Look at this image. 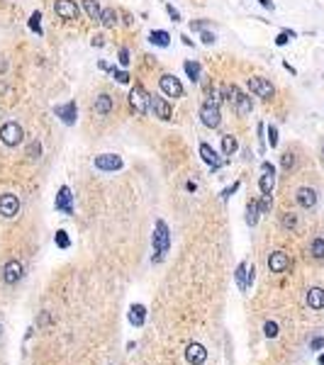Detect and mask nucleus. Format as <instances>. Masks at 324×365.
I'll return each instance as SVG.
<instances>
[{
  "label": "nucleus",
  "instance_id": "nucleus-1",
  "mask_svg": "<svg viewBox=\"0 0 324 365\" xmlns=\"http://www.w3.org/2000/svg\"><path fill=\"white\" fill-rule=\"evenodd\" d=\"M151 246H154V263H159V261H163V256L168 253L171 249V231H168V226L163 219H159L156 222V229H154V234H151Z\"/></svg>",
  "mask_w": 324,
  "mask_h": 365
},
{
  "label": "nucleus",
  "instance_id": "nucleus-2",
  "mask_svg": "<svg viewBox=\"0 0 324 365\" xmlns=\"http://www.w3.org/2000/svg\"><path fill=\"white\" fill-rule=\"evenodd\" d=\"M25 139V132H22V127L17 124V122H5L2 127H0V141L5 144V146H17L20 141Z\"/></svg>",
  "mask_w": 324,
  "mask_h": 365
},
{
  "label": "nucleus",
  "instance_id": "nucleus-3",
  "mask_svg": "<svg viewBox=\"0 0 324 365\" xmlns=\"http://www.w3.org/2000/svg\"><path fill=\"white\" fill-rule=\"evenodd\" d=\"M129 105L134 107L137 114H147L149 107H151V95H147V90L142 85H134L129 90Z\"/></svg>",
  "mask_w": 324,
  "mask_h": 365
},
{
  "label": "nucleus",
  "instance_id": "nucleus-4",
  "mask_svg": "<svg viewBox=\"0 0 324 365\" xmlns=\"http://www.w3.org/2000/svg\"><path fill=\"white\" fill-rule=\"evenodd\" d=\"M200 119H203V124H205L207 129H217V127H219V122H222L219 105H217L215 100H207V103H203V107H200Z\"/></svg>",
  "mask_w": 324,
  "mask_h": 365
},
{
  "label": "nucleus",
  "instance_id": "nucleus-5",
  "mask_svg": "<svg viewBox=\"0 0 324 365\" xmlns=\"http://www.w3.org/2000/svg\"><path fill=\"white\" fill-rule=\"evenodd\" d=\"M159 88H161V93L168 95V98H183V83L178 81L176 76H171V73H163V76L159 78Z\"/></svg>",
  "mask_w": 324,
  "mask_h": 365
},
{
  "label": "nucleus",
  "instance_id": "nucleus-6",
  "mask_svg": "<svg viewBox=\"0 0 324 365\" xmlns=\"http://www.w3.org/2000/svg\"><path fill=\"white\" fill-rule=\"evenodd\" d=\"M93 166L98 170H103V173H112V170H119L124 163H122V158L117 154H100V156H95Z\"/></svg>",
  "mask_w": 324,
  "mask_h": 365
},
{
  "label": "nucleus",
  "instance_id": "nucleus-7",
  "mask_svg": "<svg viewBox=\"0 0 324 365\" xmlns=\"http://www.w3.org/2000/svg\"><path fill=\"white\" fill-rule=\"evenodd\" d=\"M0 214L5 219H12V217L20 214V200H17V195H12V193L0 195Z\"/></svg>",
  "mask_w": 324,
  "mask_h": 365
},
{
  "label": "nucleus",
  "instance_id": "nucleus-8",
  "mask_svg": "<svg viewBox=\"0 0 324 365\" xmlns=\"http://www.w3.org/2000/svg\"><path fill=\"white\" fill-rule=\"evenodd\" d=\"M249 90L256 95V98H264V100H270L273 95H275V88L270 85V81H266V78H249Z\"/></svg>",
  "mask_w": 324,
  "mask_h": 365
},
{
  "label": "nucleus",
  "instance_id": "nucleus-9",
  "mask_svg": "<svg viewBox=\"0 0 324 365\" xmlns=\"http://www.w3.org/2000/svg\"><path fill=\"white\" fill-rule=\"evenodd\" d=\"M54 12L59 15L61 20H78V5L76 0H56L54 2Z\"/></svg>",
  "mask_w": 324,
  "mask_h": 365
},
{
  "label": "nucleus",
  "instance_id": "nucleus-10",
  "mask_svg": "<svg viewBox=\"0 0 324 365\" xmlns=\"http://www.w3.org/2000/svg\"><path fill=\"white\" fill-rule=\"evenodd\" d=\"M151 110H154V117H159L161 122H168V119L173 117V107H171V103H168L166 98H159V95H154V98H151Z\"/></svg>",
  "mask_w": 324,
  "mask_h": 365
},
{
  "label": "nucleus",
  "instance_id": "nucleus-11",
  "mask_svg": "<svg viewBox=\"0 0 324 365\" xmlns=\"http://www.w3.org/2000/svg\"><path fill=\"white\" fill-rule=\"evenodd\" d=\"M54 112H56V117H61V122H63L66 127H73L76 119H78V107H76L73 100H68L66 105H56Z\"/></svg>",
  "mask_w": 324,
  "mask_h": 365
},
{
  "label": "nucleus",
  "instance_id": "nucleus-12",
  "mask_svg": "<svg viewBox=\"0 0 324 365\" xmlns=\"http://www.w3.org/2000/svg\"><path fill=\"white\" fill-rule=\"evenodd\" d=\"M261 170H264V175H261V180H259V188H261L264 195H273V188H275V168H273V163L264 161Z\"/></svg>",
  "mask_w": 324,
  "mask_h": 365
},
{
  "label": "nucleus",
  "instance_id": "nucleus-13",
  "mask_svg": "<svg viewBox=\"0 0 324 365\" xmlns=\"http://www.w3.org/2000/svg\"><path fill=\"white\" fill-rule=\"evenodd\" d=\"M56 212H63V214H73V195H71V188L68 185H61L59 195H56V202H54Z\"/></svg>",
  "mask_w": 324,
  "mask_h": 365
},
{
  "label": "nucleus",
  "instance_id": "nucleus-14",
  "mask_svg": "<svg viewBox=\"0 0 324 365\" xmlns=\"http://www.w3.org/2000/svg\"><path fill=\"white\" fill-rule=\"evenodd\" d=\"M288 265H290V258H288L285 251H273L268 256V268H270V273H285Z\"/></svg>",
  "mask_w": 324,
  "mask_h": 365
},
{
  "label": "nucleus",
  "instance_id": "nucleus-15",
  "mask_svg": "<svg viewBox=\"0 0 324 365\" xmlns=\"http://www.w3.org/2000/svg\"><path fill=\"white\" fill-rule=\"evenodd\" d=\"M185 361L190 365H203L207 361V351L203 343H190L188 348H185Z\"/></svg>",
  "mask_w": 324,
  "mask_h": 365
},
{
  "label": "nucleus",
  "instance_id": "nucleus-16",
  "mask_svg": "<svg viewBox=\"0 0 324 365\" xmlns=\"http://www.w3.org/2000/svg\"><path fill=\"white\" fill-rule=\"evenodd\" d=\"M20 278H22V263L20 261H7L5 268H2V280L7 285H15Z\"/></svg>",
  "mask_w": 324,
  "mask_h": 365
},
{
  "label": "nucleus",
  "instance_id": "nucleus-17",
  "mask_svg": "<svg viewBox=\"0 0 324 365\" xmlns=\"http://www.w3.org/2000/svg\"><path fill=\"white\" fill-rule=\"evenodd\" d=\"M200 158H203V161H205V163H207V166H210L212 170H217L219 166H222V163H224V161H222V158L217 156V151H215V149H212L210 144H205V141L200 144Z\"/></svg>",
  "mask_w": 324,
  "mask_h": 365
},
{
  "label": "nucleus",
  "instance_id": "nucleus-18",
  "mask_svg": "<svg viewBox=\"0 0 324 365\" xmlns=\"http://www.w3.org/2000/svg\"><path fill=\"white\" fill-rule=\"evenodd\" d=\"M295 200H297V205H300V207H305V209H312V207L317 205V193H315L312 188H297Z\"/></svg>",
  "mask_w": 324,
  "mask_h": 365
},
{
  "label": "nucleus",
  "instance_id": "nucleus-19",
  "mask_svg": "<svg viewBox=\"0 0 324 365\" xmlns=\"http://www.w3.org/2000/svg\"><path fill=\"white\" fill-rule=\"evenodd\" d=\"M112 107H115V100H112L108 93L98 95V98H95V103H93V110H95V114H110V112H112Z\"/></svg>",
  "mask_w": 324,
  "mask_h": 365
},
{
  "label": "nucleus",
  "instance_id": "nucleus-20",
  "mask_svg": "<svg viewBox=\"0 0 324 365\" xmlns=\"http://www.w3.org/2000/svg\"><path fill=\"white\" fill-rule=\"evenodd\" d=\"M307 307L317 309V312L324 307V290L322 287H310V290H307Z\"/></svg>",
  "mask_w": 324,
  "mask_h": 365
},
{
  "label": "nucleus",
  "instance_id": "nucleus-21",
  "mask_svg": "<svg viewBox=\"0 0 324 365\" xmlns=\"http://www.w3.org/2000/svg\"><path fill=\"white\" fill-rule=\"evenodd\" d=\"M149 42H151L154 47H161V49H166V47L171 44V34H168L166 29H154V32L149 34Z\"/></svg>",
  "mask_w": 324,
  "mask_h": 365
},
{
  "label": "nucleus",
  "instance_id": "nucleus-22",
  "mask_svg": "<svg viewBox=\"0 0 324 365\" xmlns=\"http://www.w3.org/2000/svg\"><path fill=\"white\" fill-rule=\"evenodd\" d=\"M129 321L134 326H142L147 321V307L144 305H132V309H129Z\"/></svg>",
  "mask_w": 324,
  "mask_h": 365
},
{
  "label": "nucleus",
  "instance_id": "nucleus-23",
  "mask_svg": "<svg viewBox=\"0 0 324 365\" xmlns=\"http://www.w3.org/2000/svg\"><path fill=\"white\" fill-rule=\"evenodd\" d=\"M251 98L249 95H244V93H239V98H236V103H234V110L239 117H246V114L251 112Z\"/></svg>",
  "mask_w": 324,
  "mask_h": 365
},
{
  "label": "nucleus",
  "instance_id": "nucleus-24",
  "mask_svg": "<svg viewBox=\"0 0 324 365\" xmlns=\"http://www.w3.org/2000/svg\"><path fill=\"white\" fill-rule=\"evenodd\" d=\"M83 7H86V15H88L93 22H100V15H103V10H100L98 0H83Z\"/></svg>",
  "mask_w": 324,
  "mask_h": 365
},
{
  "label": "nucleus",
  "instance_id": "nucleus-25",
  "mask_svg": "<svg viewBox=\"0 0 324 365\" xmlns=\"http://www.w3.org/2000/svg\"><path fill=\"white\" fill-rule=\"evenodd\" d=\"M259 214H261V209H259V202H256V200H251V202L246 205V224H249V226H256V222H259Z\"/></svg>",
  "mask_w": 324,
  "mask_h": 365
},
{
  "label": "nucleus",
  "instance_id": "nucleus-26",
  "mask_svg": "<svg viewBox=\"0 0 324 365\" xmlns=\"http://www.w3.org/2000/svg\"><path fill=\"white\" fill-rule=\"evenodd\" d=\"M236 149H239L236 137H232V134H224V137H222V154H224V156H234Z\"/></svg>",
  "mask_w": 324,
  "mask_h": 365
},
{
  "label": "nucleus",
  "instance_id": "nucleus-27",
  "mask_svg": "<svg viewBox=\"0 0 324 365\" xmlns=\"http://www.w3.org/2000/svg\"><path fill=\"white\" fill-rule=\"evenodd\" d=\"M100 25H103V27H115V25H117V12H115V7H105V10H103Z\"/></svg>",
  "mask_w": 324,
  "mask_h": 365
},
{
  "label": "nucleus",
  "instance_id": "nucleus-28",
  "mask_svg": "<svg viewBox=\"0 0 324 365\" xmlns=\"http://www.w3.org/2000/svg\"><path fill=\"white\" fill-rule=\"evenodd\" d=\"M183 68H185V73H188V78H190V81H200L203 68H200V63H198V61H185V63H183Z\"/></svg>",
  "mask_w": 324,
  "mask_h": 365
},
{
  "label": "nucleus",
  "instance_id": "nucleus-29",
  "mask_svg": "<svg viewBox=\"0 0 324 365\" xmlns=\"http://www.w3.org/2000/svg\"><path fill=\"white\" fill-rule=\"evenodd\" d=\"M310 253H312V258H317V261H324V239H322V236L312 239V246H310Z\"/></svg>",
  "mask_w": 324,
  "mask_h": 365
},
{
  "label": "nucleus",
  "instance_id": "nucleus-30",
  "mask_svg": "<svg viewBox=\"0 0 324 365\" xmlns=\"http://www.w3.org/2000/svg\"><path fill=\"white\" fill-rule=\"evenodd\" d=\"M246 268H249V265H246V263H239V265H236V282H239V290H241V292H246Z\"/></svg>",
  "mask_w": 324,
  "mask_h": 365
},
{
  "label": "nucleus",
  "instance_id": "nucleus-31",
  "mask_svg": "<svg viewBox=\"0 0 324 365\" xmlns=\"http://www.w3.org/2000/svg\"><path fill=\"white\" fill-rule=\"evenodd\" d=\"M222 95H224V100L236 103V98H239V88H236L234 83H232V85H222Z\"/></svg>",
  "mask_w": 324,
  "mask_h": 365
},
{
  "label": "nucleus",
  "instance_id": "nucleus-32",
  "mask_svg": "<svg viewBox=\"0 0 324 365\" xmlns=\"http://www.w3.org/2000/svg\"><path fill=\"white\" fill-rule=\"evenodd\" d=\"M280 224H283V229H297V214H293V212H285L283 214V219H280Z\"/></svg>",
  "mask_w": 324,
  "mask_h": 365
},
{
  "label": "nucleus",
  "instance_id": "nucleus-33",
  "mask_svg": "<svg viewBox=\"0 0 324 365\" xmlns=\"http://www.w3.org/2000/svg\"><path fill=\"white\" fill-rule=\"evenodd\" d=\"M27 156H30L32 161H37V158L42 156V144H39L37 139L30 141V146H27Z\"/></svg>",
  "mask_w": 324,
  "mask_h": 365
},
{
  "label": "nucleus",
  "instance_id": "nucleus-34",
  "mask_svg": "<svg viewBox=\"0 0 324 365\" xmlns=\"http://www.w3.org/2000/svg\"><path fill=\"white\" fill-rule=\"evenodd\" d=\"M30 29L42 34V12H32L30 15Z\"/></svg>",
  "mask_w": 324,
  "mask_h": 365
},
{
  "label": "nucleus",
  "instance_id": "nucleus-35",
  "mask_svg": "<svg viewBox=\"0 0 324 365\" xmlns=\"http://www.w3.org/2000/svg\"><path fill=\"white\" fill-rule=\"evenodd\" d=\"M293 37H295V32H290V29H285V32H280V34L275 37V44H278V47H285V44H288V42H290Z\"/></svg>",
  "mask_w": 324,
  "mask_h": 365
},
{
  "label": "nucleus",
  "instance_id": "nucleus-36",
  "mask_svg": "<svg viewBox=\"0 0 324 365\" xmlns=\"http://www.w3.org/2000/svg\"><path fill=\"white\" fill-rule=\"evenodd\" d=\"M110 73H112V78H115L119 85H127V83H129V73H127V71H117V68H112Z\"/></svg>",
  "mask_w": 324,
  "mask_h": 365
},
{
  "label": "nucleus",
  "instance_id": "nucleus-37",
  "mask_svg": "<svg viewBox=\"0 0 324 365\" xmlns=\"http://www.w3.org/2000/svg\"><path fill=\"white\" fill-rule=\"evenodd\" d=\"M264 334L268 338H275V336H278V324H275V321H266V324H264Z\"/></svg>",
  "mask_w": 324,
  "mask_h": 365
},
{
  "label": "nucleus",
  "instance_id": "nucleus-38",
  "mask_svg": "<svg viewBox=\"0 0 324 365\" xmlns=\"http://www.w3.org/2000/svg\"><path fill=\"white\" fill-rule=\"evenodd\" d=\"M268 144H270V149L278 146V127H275V124L268 127Z\"/></svg>",
  "mask_w": 324,
  "mask_h": 365
},
{
  "label": "nucleus",
  "instance_id": "nucleus-39",
  "mask_svg": "<svg viewBox=\"0 0 324 365\" xmlns=\"http://www.w3.org/2000/svg\"><path fill=\"white\" fill-rule=\"evenodd\" d=\"M270 207H273V197H270V195H264V200L259 202V209H261V214L270 212Z\"/></svg>",
  "mask_w": 324,
  "mask_h": 365
},
{
  "label": "nucleus",
  "instance_id": "nucleus-40",
  "mask_svg": "<svg viewBox=\"0 0 324 365\" xmlns=\"http://www.w3.org/2000/svg\"><path fill=\"white\" fill-rule=\"evenodd\" d=\"M280 166H283L285 170H290L295 166V156L290 154V151H288V154H283V158H280Z\"/></svg>",
  "mask_w": 324,
  "mask_h": 365
},
{
  "label": "nucleus",
  "instance_id": "nucleus-41",
  "mask_svg": "<svg viewBox=\"0 0 324 365\" xmlns=\"http://www.w3.org/2000/svg\"><path fill=\"white\" fill-rule=\"evenodd\" d=\"M56 246H59V249H68V246H71L66 231H56Z\"/></svg>",
  "mask_w": 324,
  "mask_h": 365
},
{
  "label": "nucleus",
  "instance_id": "nucleus-42",
  "mask_svg": "<svg viewBox=\"0 0 324 365\" xmlns=\"http://www.w3.org/2000/svg\"><path fill=\"white\" fill-rule=\"evenodd\" d=\"M119 63H122V66H129V61H132V58H129V49H124V47H122V49H119V58H117Z\"/></svg>",
  "mask_w": 324,
  "mask_h": 365
},
{
  "label": "nucleus",
  "instance_id": "nucleus-43",
  "mask_svg": "<svg viewBox=\"0 0 324 365\" xmlns=\"http://www.w3.org/2000/svg\"><path fill=\"white\" fill-rule=\"evenodd\" d=\"M310 348H312V351H320V348H324V338L322 336H315L312 341H310Z\"/></svg>",
  "mask_w": 324,
  "mask_h": 365
},
{
  "label": "nucleus",
  "instance_id": "nucleus-44",
  "mask_svg": "<svg viewBox=\"0 0 324 365\" xmlns=\"http://www.w3.org/2000/svg\"><path fill=\"white\" fill-rule=\"evenodd\" d=\"M254 278H256V268L251 265V268H246V290L251 287V282H254Z\"/></svg>",
  "mask_w": 324,
  "mask_h": 365
},
{
  "label": "nucleus",
  "instance_id": "nucleus-45",
  "mask_svg": "<svg viewBox=\"0 0 324 365\" xmlns=\"http://www.w3.org/2000/svg\"><path fill=\"white\" fill-rule=\"evenodd\" d=\"M205 27H207L205 20H195V22H190V29H193V32H205Z\"/></svg>",
  "mask_w": 324,
  "mask_h": 365
},
{
  "label": "nucleus",
  "instance_id": "nucleus-46",
  "mask_svg": "<svg viewBox=\"0 0 324 365\" xmlns=\"http://www.w3.org/2000/svg\"><path fill=\"white\" fill-rule=\"evenodd\" d=\"M215 39H217V37H215V34H212V32H203V44H207V47H210V44H215Z\"/></svg>",
  "mask_w": 324,
  "mask_h": 365
},
{
  "label": "nucleus",
  "instance_id": "nucleus-47",
  "mask_svg": "<svg viewBox=\"0 0 324 365\" xmlns=\"http://www.w3.org/2000/svg\"><path fill=\"white\" fill-rule=\"evenodd\" d=\"M166 10H168V15H171V20H173V22H178V20H180V12H178L173 5H166Z\"/></svg>",
  "mask_w": 324,
  "mask_h": 365
},
{
  "label": "nucleus",
  "instance_id": "nucleus-48",
  "mask_svg": "<svg viewBox=\"0 0 324 365\" xmlns=\"http://www.w3.org/2000/svg\"><path fill=\"white\" fill-rule=\"evenodd\" d=\"M236 190H239V183H234V185H232V188H227V190H224V193H222V200H227V197L232 195V193H236Z\"/></svg>",
  "mask_w": 324,
  "mask_h": 365
},
{
  "label": "nucleus",
  "instance_id": "nucleus-49",
  "mask_svg": "<svg viewBox=\"0 0 324 365\" xmlns=\"http://www.w3.org/2000/svg\"><path fill=\"white\" fill-rule=\"evenodd\" d=\"M103 44H105V37H103V34L93 37V47H103Z\"/></svg>",
  "mask_w": 324,
  "mask_h": 365
},
{
  "label": "nucleus",
  "instance_id": "nucleus-50",
  "mask_svg": "<svg viewBox=\"0 0 324 365\" xmlns=\"http://www.w3.org/2000/svg\"><path fill=\"white\" fill-rule=\"evenodd\" d=\"M259 2H261V5H264L266 10H273V2H270V0H259Z\"/></svg>",
  "mask_w": 324,
  "mask_h": 365
},
{
  "label": "nucleus",
  "instance_id": "nucleus-51",
  "mask_svg": "<svg viewBox=\"0 0 324 365\" xmlns=\"http://www.w3.org/2000/svg\"><path fill=\"white\" fill-rule=\"evenodd\" d=\"M185 188H188V190H190V193H195V190H198V183H193V180H190V183H188V185H185Z\"/></svg>",
  "mask_w": 324,
  "mask_h": 365
},
{
  "label": "nucleus",
  "instance_id": "nucleus-52",
  "mask_svg": "<svg viewBox=\"0 0 324 365\" xmlns=\"http://www.w3.org/2000/svg\"><path fill=\"white\" fill-rule=\"evenodd\" d=\"M5 93H7V85H5V81L0 78V95H5Z\"/></svg>",
  "mask_w": 324,
  "mask_h": 365
},
{
  "label": "nucleus",
  "instance_id": "nucleus-53",
  "mask_svg": "<svg viewBox=\"0 0 324 365\" xmlns=\"http://www.w3.org/2000/svg\"><path fill=\"white\" fill-rule=\"evenodd\" d=\"M180 39H183V44H185V47H193V39H188V37H185V34H183V37H180Z\"/></svg>",
  "mask_w": 324,
  "mask_h": 365
},
{
  "label": "nucleus",
  "instance_id": "nucleus-54",
  "mask_svg": "<svg viewBox=\"0 0 324 365\" xmlns=\"http://www.w3.org/2000/svg\"><path fill=\"white\" fill-rule=\"evenodd\" d=\"M5 68H7V63H5V61H0V73H2Z\"/></svg>",
  "mask_w": 324,
  "mask_h": 365
},
{
  "label": "nucleus",
  "instance_id": "nucleus-55",
  "mask_svg": "<svg viewBox=\"0 0 324 365\" xmlns=\"http://www.w3.org/2000/svg\"><path fill=\"white\" fill-rule=\"evenodd\" d=\"M320 365H324V353H322V358H320Z\"/></svg>",
  "mask_w": 324,
  "mask_h": 365
},
{
  "label": "nucleus",
  "instance_id": "nucleus-56",
  "mask_svg": "<svg viewBox=\"0 0 324 365\" xmlns=\"http://www.w3.org/2000/svg\"><path fill=\"white\" fill-rule=\"evenodd\" d=\"M0 336H2V324H0Z\"/></svg>",
  "mask_w": 324,
  "mask_h": 365
}]
</instances>
